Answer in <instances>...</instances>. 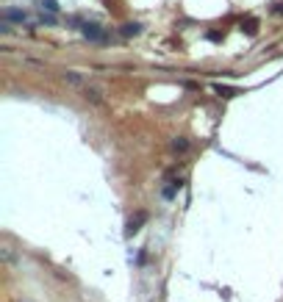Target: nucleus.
Returning <instances> with one entry per match:
<instances>
[{"label": "nucleus", "mask_w": 283, "mask_h": 302, "mask_svg": "<svg viewBox=\"0 0 283 302\" xmlns=\"http://www.w3.org/2000/svg\"><path fill=\"white\" fill-rule=\"evenodd\" d=\"M81 31H84V36H86V39H92V42H106V39H109V36L100 31V25H97V22H84V25H81Z\"/></svg>", "instance_id": "f257e3e1"}, {"label": "nucleus", "mask_w": 283, "mask_h": 302, "mask_svg": "<svg viewBox=\"0 0 283 302\" xmlns=\"http://www.w3.org/2000/svg\"><path fill=\"white\" fill-rule=\"evenodd\" d=\"M81 95H84V100H89V103H94V105H103V95H100L97 89L84 86V89H81Z\"/></svg>", "instance_id": "f03ea898"}, {"label": "nucleus", "mask_w": 283, "mask_h": 302, "mask_svg": "<svg viewBox=\"0 0 283 302\" xmlns=\"http://www.w3.org/2000/svg\"><path fill=\"white\" fill-rule=\"evenodd\" d=\"M3 20H6V22H9V20H14V22H25L28 14L25 11H20V9H6L3 11Z\"/></svg>", "instance_id": "7ed1b4c3"}, {"label": "nucleus", "mask_w": 283, "mask_h": 302, "mask_svg": "<svg viewBox=\"0 0 283 302\" xmlns=\"http://www.w3.org/2000/svg\"><path fill=\"white\" fill-rule=\"evenodd\" d=\"M145 219H147V214H145V211H139V214L128 222V230H125V236H133V233H136V230H139V224L145 222Z\"/></svg>", "instance_id": "20e7f679"}, {"label": "nucleus", "mask_w": 283, "mask_h": 302, "mask_svg": "<svg viewBox=\"0 0 283 302\" xmlns=\"http://www.w3.org/2000/svg\"><path fill=\"white\" fill-rule=\"evenodd\" d=\"M61 78L67 81V83H75V86L84 89V75H78V72H72V69H67V72H61Z\"/></svg>", "instance_id": "39448f33"}, {"label": "nucleus", "mask_w": 283, "mask_h": 302, "mask_svg": "<svg viewBox=\"0 0 283 302\" xmlns=\"http://www.w3.org/2000/svg\"><path fill=\"white\" fill-rule=\"evenodd\" d=\"M120 34L122 36H139V34H142V25H139V22H125Z\"/></svg>", "instance_id": "423d86ee"}, {"label": "nucleus", "mask_w": 283, "mask_h": 302, "mask_svg": "<svg viewBox=\"0 0 283 302\" xmlns=\"http://www.w3.org/2000/svg\"><path fill=\"white\" fill-rule=\"evenodd\" d=\"M217 89V95H222V97H233V95H239V89H228V86H214Z\"/></svg>", "instance_id": "0eeeda50"}, {"label": "nucleus", "mask_w": 283, "mask_h": 302, "mask_svg": "<svg viewBox=\"0 0 283 302\" xmlns=\"http://www.w3.org/2000/svg\"><path fill=\"white\" fill-rule=\"evenodd\" d=\"M186 139H175V141H172V150H175V153H183V150H186Z\"/></svg>", "instance_id": "6e6552de"}, {"label": "nucleus", "mask_w": 283, "mask_h": 302, "mask_svg": "<svg viewBox=\"0 0 283 302\" xmlns=\"http://www.w3.org/2000/svg\"><path fill=\"white\" fill-rule=\"evenodd\" d=\"M42 3V9H47V11H59V3L56 0H39Z\"/></svg>", "instance_id": "1a4fd4ad"}, {"label": "nucleus", "mask_w": 283, "mask_h": 302, "mask_svg": "<svg viewBox=\"0 0 283 302\" xmlns=\"http://www.w3.org/2000/svg\"><path fill=\"white\" fill-rule=\"evenodd\" d=\"M256 25H258L256 20H247V28H244V31H247V34L253 36V34H256Z\"/></svg>", "instance_id": "9d476101"}]
</instances>
